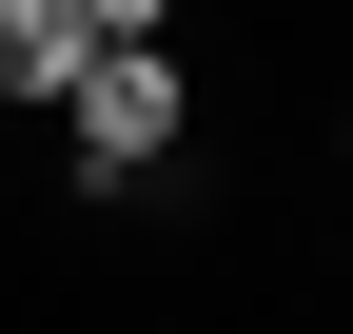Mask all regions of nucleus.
<instances>
[{"label": "nucleus", "instance_id": "f257e3e1", "mask_svg": "<svg viewBox=\"0 0 353 334\" xmlns=\"http://www.w3.org/2000/svg\"><path fill=\"white\" fill-rule=\"evenodd\" d=\"M59 138H79V177H157V138H176V59H157V39H99V59L59 79Z\"/></svg>", "mask_w": 353, "mask_h": 334}, {"label": "nucleus", "instance_id": "f03ea898", "mask_svg": "<svg viewBox=\"0 0 353 334\" xmlns=\"http://www.w3.org/2000/svg\"><path fill=\"white\" fill-rule=\"evenodd\" d=\"M99 59V20H79V0H0V99H39L59 118V79Z\"/></svg>", "mask_w": 353, "mask_h": 334}, {"label": "nucleus", "instance_id": "7ed1b4c3", "mask_svg": "<svg viewBox=\"0 0 353 334\" xmlns=\"http://www.w3.org/2000/svg\"><path fill=\"white\" fill-rule=\"evenodd\" d=\"M79 20H99V39H157V20H176V0H79Z\"/></svg>", "mask_w": 353, "mask_h": 334}]
</instances>
